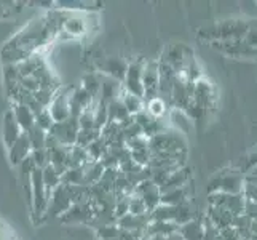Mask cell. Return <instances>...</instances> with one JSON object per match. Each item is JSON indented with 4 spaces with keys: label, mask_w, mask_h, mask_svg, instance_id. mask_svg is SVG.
<instances>
[{
    "label": "cell",
    "mask_w": 257,
    "mask_h": 240,
    "mask_svg": "<svg viewBox=\"0 0 257 240\" xmlns=\"http://www.w3.org/2000/svg\"><path fill=\"white\" fill-rule=\"evenodd\" d=\"M66 18L67 12L56 8L34 18L5 43L0 50V59L4 61V64H18L35 53H42L43 48L51 45V42L59 37Z\"/></svg>",
    "instance_id": "1"
},
{
    "label": "cell",
    "mask_w": 257,
    "mask_h": 240,
    "mask_svg": "<svg viewBox=\"0 0 257 240\" xmlns=\"http://www.w3.org/2000/svg\"><path fill=\"white\" fill-rule=\"evenodd\" d=\"M251 26H252V20H240V18L222 20L212 23L209 26H205V28H200L198 37L209 43L244 39V35L251 29Z\"/></svg>",
    "instance_id": "2"
},
{
    "label": "cell",
    "mask_w": 257,
    "mask_h": 240,
    "mask_svg": "<svg viewBox=\"0 0 257 240\" xmlns=\"http://www.w3.org/2000/svg\"><path fill=\"white\" fill-rule=\"evenodd\" d=\"M31 207H32V221L35 224H39L47 216V208H48V200L50 194L43 184L42 170L35 168L32 173V181H31Z\"/></svg>",
    "instance_id": "3"
},
{
    "label": "cell",
    "mask_w": 257,
    "mask_h": 240,
    "mask_svg": "<svg viewBox=\"0 0 257 240\" xmlns=\"http://www.w3.org/2000/svg\"><path fill=\"white\" fill-rule=\"evenodd\" d=\"M244 176L238 170H227L220 172L212 176L209 181L208 191L209 194L222 192V194H241L244 188Z\"/></svg>",
    "instance_id": "4"
},
{
    "label": "cell",
    "mask_w": 257,
    "mask_h": 240,
    "mask_svg": "<svg viewBox=\"0 0 257 240\" xmlns=\"http://www.w3.org/2000/svg\"><path fill=\"white\" fill-rule=\"evenodd\" d=\"M144 64H146V61H143V59L130 61L125 78H123V82H121L123 92H126L133 96H138L141 100H144V87H143Z\"/></svg>",
    "instance_id": "5"
},
{
    "label": "cell",
    "mask_w": 257,
    "mask_h": 240,
    "mask_svg": "<svg viewBox=\"0 0 257 240\" xmlns=\"http://www.w3.org/2000/svg\"><path fill=\"white\" fill-rule=\"evenodd\" d=\"M211 47L220 51L222 55L230 58H247V59H257V48L251 47L244 39L236 40H227V42H212Z\"/></svg>",
    "instance_id": "6"
},
{
    "label": "cell",
    "mask_w": 257,
    "mask_h": 240,
    "mask_svg": "<svg viewBox=\"0 0 257 240\" xmlns=\"http://www.w3.org/2000/svg\"><path fill=\"white\" fill-rule=\"evenodd\" d=\"M78 130H80L78 128V120L75 117H69L64 122H56L55 125L51 127V130L48 131V135L55 138L59 144L72 147V146H75Z\"/></svg>",
    "instance_id": "7"
},
{
    "label": "cell",
    "mask_w": 257,
    "mask_h": 240,
    "mask_svg": "<svg viewBox=\"0 0 257 240\" xmlns=\"http://www.w3.org/2000/svg\"><path fill=\"white\" fill-rule=\"evenodd\" d=\"M209 207H219L224 208L233 216L244 213V200L243 194H222L216 192L209 195Z\"/></svg>",
    "instance_id": "8"
},
{
    "label": "cell",
    "mask_w": 257,
    "mask_h": 240,
    "mask_svg": "<svg viewBox=\"0 0 257 240\" xmlns=\"http://www.w3.org/2000/svg\"><path fill=\"white\" fill-rule=\"evenodd\" d=\"M66 224H75V223H90L94 219V207L91 200H82L75 202L63 216L59 218Z\"/></svg>",
    "instance_id": "9"
},
{
    "label": "cell",
    "mask_w": 257,
    "mask_h": 240,
    "mask_svg": "<svg viewBox=\"0 0 257 240\" xmlns=\"http://www.w3.org/2000/svg\"><path fill=\"white\" fill-rule=\"evenodd\" d=\"M96 67L105 77L113 78V80H117V82L121 84L123 78H125V74H126L128 61L120 58V56H105V58L97 61Z\"/></svg>",
    "instance_id": "10"
},
{
    "label": "cell",
    "mask_w": 257,
    "mask_h": 240,
    "mask_svg": "<svg viewBox=\"0 0 257 240\" xmlns=\"http://www.w3.org/2000/svg\"><path fill=\"white\" fill-rule=\"evenodd\" d=\"M158 82H160V72H158V61H146L143 70V87H144V103L158 98Z\"/></svg>",
    "instance_id": "11"
},
{
    "label": "cell",
    "mask_w": 257,
    "mask_h": 240,
    "mask_svg": "<svg viewBox=\"0 0 257 240\" xmlns=\"http://www.w3.org/2000/svg\"><path fill=\"white\" fill-rule=\"evenodd\" d=\"M70 92H72V88L61 87L59 90L55 93V98H53L51 104L48 106V111L51 114L53 120H55V123L64 122L70 117V108H69Z\"/></svg>",
    "instance_id": "12"
},
{
    "label": "cell",
    "mask_w": 257,
    "mask_h": 240,
    "mask_svg": "<svg viewBox=\"0 0 257 240\" xmlns=\"http://www.w3.org/2000/svg\"><path fill=\"white\" fill-rule=\"evenodd\" d=\"M133 195H138V197L143 199V202L146 203V207L150 213L154 208H157L158 205H160L162 191L152 180H144L135 188Z\"/></svg>",
    "instance_id": "13"
},
{
    "label": "cell",
    "mask_w": 257,
    "mask_h": 240,
    "mask_svg": "<svg viewBox=\"0 0 257 240\" xmlns=\"http://www.w3.org/2000/svg\"><path fill=\"white\" fill-rule=\"evenodd\" d=\"M88 32V20L83 13H70L67 12L66 23L63 26V31H61V37L66 39H77L82 37Z\"/></svg>",
    "instance_id": "14"
},
{
    "label": "cell",
    "mask_w": 257,
    "mask_h": 240,
    "mask_svg": "<svg viewBox=\"0 0 257 240\" xmlns=\"http://www.w3.org/2000/svg\"><path fill=\"white\" fill-rule=\"evenodd\" d=\"M32 152V147L29 143V138L26 133H21V136L18 138L15 143L8 147V158L13 167H18L24 158H28Z\"/></svg>",
    "instance_id": "15"
},
{
    "label": "cell",
    "mask_w": 257,
    "mask_h": 240,
    "mask_svg": "<svg viewBox=\"0 0 257 240\" xmlns=\"http://www.w3.org/2000/svg\"><path fill=\"white\" fill-rule=\"evenodd\" d=\"M21 133L23 131H21L20 125H18V122L15 119L12 109H8L4 114V122H2V136H4V143H5L7 149L21 136Z\"/></svg>",
    "instance_id": "16"
},
{
    "label": "cell",
    "mask_w": 257,
    "mask_h": 240,
    "mask_svg": "<svg viewBox=\"0 0 257 240\" xmlns=\"http://www.w3.org/2000/svg\"><path fill=\"white\" fill-rule=\"evenodd\" d=\"M205 221L195 218L189 221V223L179 226L177 234L182 237V240H203L205 238Z\"/></svg>",
    "instance_id": "17"
},
{
    "label": "cell",
    "mask_w": 257,
    "mask_h": 240,
    "mask_svg": "<svg viewBox=\"0 0 257 240\" xmlns=\"http://www.w3.org/2000/svg\"><path fill=\"white\" fill-rule=\"evenodd\" d=\"M12 112H13L18 125H20L23 133H28L31 128L35 127V114L28 108V106L15 103L12 106Z\"/></svg>",
    "instance_id": "18"
},
{
    "label": "cell",
    "mask_w": 257,
    "mask_h": 240,
    "mask_svg": "<svg viewBox=\"0 0 257 240\" xmlns=\"http://www.w3.org/2000/svg\"><path fill=\"white\" fill-rule=\"evenodd\" d=\"M150 223V213L146 215H125L123 218L117 219V226L123 230H146Z\"/></svg>",
    "instance_id": "19"
},
{
    "label": "cell",
    "mask_w": 257,
    "mask_h": 240,
    "mask_svg": "<svg viewBox=\"0 0 257 240\" xmlns=\"http://www.w3.org/2000/svg\"><path fill=\"white\" fill-rule=\"evenodd\" d=\"M121 84L117 82V80L113 78H109V77H104L101 78V96H99V101L109 104L110 101L117 100L120 98V93H121Z\"/></svg>",
    "instance_id": "20"
},
{
    "label": "cell",
    "mask_w": 257,
    "mask_h": 240,
    "mask_svg": "<svg viewBox=\"0 0 257 240\" xmlns=\"http://www.w3.org/2000/svg\"><path fill=\"white\" fill-rule=\"evenodd\" d=\"M177 229H179V226H177L176 223H165V221H150L149 226L144 230V234H146V237H150V235L170 237V235L177 232Z\"/></svg>",
    "instance_id": "21"
},
{
    "label": "cell",
    "mask_w": 257,
    "mask_h": 240,
    "mask_svg": "<svg viewBox=\"0 0 257 240\" xmlns=\"http://www.w3.org/2000/svg\"><path fill=\"white\" fill-rule=\"evenodd\" d=\"M43 63H47V61L43 58L42 53H35V55L26 58L21 63H18L16 67H18V72H20V77H31Z\"/></svg>",
    "instance_id": "22"
},
{
    "label": "cell",
    "mask_w": 257,
    "mask_h": 240,
    "mask_svg": "<svg viewBox=\"0 0 257 240\" xmlns=\"http://www.w3.org/2000/svg\"><path fill=\"white\" fill-rule=\"evenodd\" d=\"M189 202V192H187V186H182V188H176L171 191L162 192V199L160 203L163 205H171V207H179L182 203Z\"/></svg>",
    "instance_id": "23"
},
{
    "label": "cell",
    "mask_w": 257,
    "mask_h": 240,
    "mask_svg": "<svg viewBox=\"0 0 257 240\" xmlns=\"http://www.w3.org/2000/svg\"><path fill=\"white\" fill-rule=\"evenodd\" d=\"M189 170L187 168H177V170L171 172L170 176H168V180L165 181V184L160 188L162 192H166V191H171V189H176V188H182V186L187 184L189 181Z\"/></svg>",
    "instance_id": "24"
},
{
    "label": "cell",
    "mask_w": 257,
    "mask_h": 240,
    "mask_svg": "<svg viewBox=\"0 0 257 240\" xmlns=\"http://www.w3.org/2000/svg\"><path fill=\"white\" fill-rule=\"evenodd\" d=\"M170 122L173 128L177 131V133H190L192 130V120L189 119V115L185 114L184 111L181 109H170Z\"/></svg>",
    "instance_id": "25"
},
{
    "label": "cell",
    "mask_w": 257,
    "mask_h": 240,
    "mask_svg": "<svg viewBox=\"0 0 257 240\" xmlns=\"http://www.w3.org/2000/svg\"><path fill=\"white\" fill-rule=\"evenodd\" d=\"M107 114H109V122H115V123H121L128 117H131L120 98H117V100H113L107 104Z\"/></svg>",
    "instance_id": "26"
},
{
    "label": "cell",
    "mask_w": 257,
    "mask_h": 240,
    "mask_svg": "<svg viewBox=\"0 0 257 240\" xmlns=\"http://www.w3.org/2000/svg\"><path fill=\"white\" fill-rule=\"evenodd\" d=\"M42 178H43V184H45V188L50 195L59 184H63L61 183V175L51 165H47L45 168H42Z\"/></svg>",
    "instance_id": "27"
},
{
    "label": "cell",
    "mask_w": 257,
    "mask_h": 240,
    "mask_svg": "<svg viewBox=\"0 0 257 240\" xmlns=\"http://www.w3.org/2000/svg\"><path fill=\"white\" fill-rule=\"evenodd\" d=\"M120 100L123 104H125V108L128 109L130 115H133V117H135L136 114H139L141 111H144V100H141L138 96H133V95L121 90Z\"/></svg>",
    "instance_id": "28"
},
{
    "label": "cell",
    "mask_w": 257,
    "mask_h": 240,
    "mask_svg": "<svg viewBox=\"0 0 257 240\" xmlns=\"http://www.w3.org/2000/svg\"><path fill=\"white\" fill-rule=\"evenodd\" d=\"M80 87L93 98V100H96L97 95L101 93V78L97 77L96 74H86L82 78V85Z\"/></svg>",
    "instance_id": "29"
},
{
    "label": "cell",
    "mask_w": 257,
    "mask_h": 240,
    "mask_svg": "<svg viewBox=\"0 0 257 240\" xmlns=\"http://www.w3.org/2000/svg\"><path fill=\"white\" fill-rule=\"evenodd\" d=\"M28 138H29V143H31V147L32 150H37V149H47V131L40 130L39 127H34L31 128L28 133Z\"/></svg>",
    "instance_id": "30"
},
{
    "label": "cell",
    "mask_w": 257,
    "mask_h": 240,
    "mask_svg": "<svg viewBox=\"0 0 257 240\" xmlns=\"http://www.w3.org/2000/svg\"><path fill=\"white\" fill-rule=\"evenodd\" d=\"M144 111L152 115L154 119H163L166 114V103L162 98H154V100L144 103Z\"/></svg>",
    "instance_id": "31"
},
{
    "label": "cell",
    "mask_w": 257,
    "mask_h": 240,
    "mask_svg": "<svg viewBox=\"0 0 257 240\" xmlns=\"http://www.w3.org/2000/svg\"><path fill=\"white\" fill-rule=\"evenodd\" d=\"M97 234V240H120L121 237V229L115 224H104L99 226L96 230Z\"/></svg>",
    "instance_id": "32"
},
{
    "label": "cell",
    "mask_w": 257,
    "mask_h": 240,
    "mask_svg": "<svg viewBox=\"0 0 257 240\" xmlns=\"http://www.w3.org/2000/svg\"><path fill=\"white\" fill-rule=\"evenodd\" d=\"M101 136V131L91 128V130H78V135H77V141H75V146H80V147H88L93 141H96L97 138Z\"/></svg>",
    "instance_id": "33"
},
{
    "label": "cell",
    "mask_w": 257,
    "mask_h": 240,
    "mask_svg": "<svg viewBox=\"0 0 257 240\" xmlns=\"http://www.w3.org/2000/svg\"><path fill=\"white\" fill-rule=\"evenodd\" d=\"M53 125H55V120H53L48 109H43L39 114H35V127H39L40 130L48 133Z\"/></svg>",
    "instance_id": "34"
},
{
    "label": "cell",
    "mask_w": 257,
    "mask_h": 240,
    "mask_svg": "<svg viewBox=\"0 0 257 240\" xmlns=\"http://www.w3.org/2000/svg\"><path fill=\"white\" fill-rule=\"evenodd\" d=\"M94 106L90 109H85L80 115H78L77 120H78V128H80V130L94 128Z\"/></svg>",
    "instance_id": "35"
},
{
    "label": "cell",
    "mask_w": 257,
    "mask_h": 240,
    "mask_svg": "<svg viewBox=\"0 0 257 240\" xmlns=\"http://www.w3.org/2000/svg\"><path fill=\"white\" fill-rule=\"evenodd\" d=\"M128 213L131 215H146L149 213L146 203L143 202V199L138 197V195H130V202H128Z\"/></svg>",
    "instance_id": "36"
},
{
    "label": "cell",
    "mask_w": 257,
    "mask_h": 240,
    "mask_svg": "<svg viewBox=\"0 0 257 240\" xmlns=\"http://www.w3.org/2000/svg\"><path fill=\"white\" fill-rule=\"evenodd\" d=\"M31 157L34 160V164L37 168H45L47 165H50V160H48V150L47 149H37V150H32Z\"/></svg>",
    "instance_id": "37"
},
{
    "label": "cell",
    "mask_w": 257,
    "mask_h": 240,
    "mask_svg": "<svg viewBox=\"0 0 257 240\" xmlns=\"http://www.w3.org/2000/svg\"><path fill=\"white\" fill-rule=\"evenodd\" d=\"M246 170H257V149L246 157Z\"/></svg>",
    "instance_id": "38"
},
{
    "label": "cell",
    "mask_w": 257,
    "mask_h": 240,
    "mask_svg": "<svg viewBox=\"0 0 257 240\" xmlns=\"http://www.w3.org/2000/svg\"><path fill=\"white\" fill-rule=\"evenodd\" d=\"M166 240H182V237L176 232V234H173V235H170V237H166Z\"/></svg>",
    "instance_id": "39"
},
{
    "label": "cell",
    "mask_w": 257,
    "mask_h": 240,
    "mask_svg": "<svg viewBox=\"0 0 257 240\" xmlns=\"http://www.w3.org/2000/svg\"><path fill=\"white\" fill-rule=\"evenodd\" d=\"M146 240H166V237H160V235H150V237H146Z\"/></svg>",
    "instance_id": "40"
}]
</instances>
